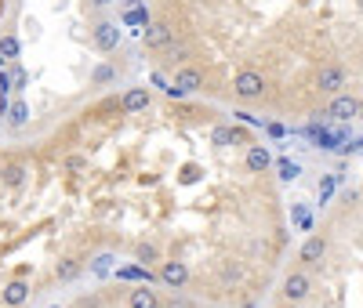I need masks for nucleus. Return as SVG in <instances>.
Returning a JSON list of instances; mask_svg holds the SVG:
<instances>
[{"label": "nucleus", "mask_w": 363, "mask_h": 308, "mask_svg": "<svg viewBox=\"0 0 363 308\" xmlns=\"http://www.w3.org/2000/svg\"><path fill=\"white\" fill-rule=\"evenodd\" d=\"M233 95H236L240 102H258V98L265 95V76H262L258 69H240V73L233 76Z\"/></svg>", "instance_id": "obj_1"}, {"label": "nucleus", "mask_w": 363, "mask_h": 308, "mask_svg": "<svg viewBox=\"0 0 363 308\" xmlns=\"http://www.w3.org/2000/svg\"><path fill=\"white\" fill-rule=\"evenodd\" d=\"M280 294H284V301H287V304H301V301H309V294H313V280H309V272H301V268L287 272V275H284Z\"/></svg>", "instance_id": "obj_2"}, {"label": "nucleus", "mask_w": 363, "mask_h": 308, "mask_svg": "<svg viewBox=\"0 0 363 308\" xmlns=\"http://www.w3.org/2000/svg\"><path fill=\"white\" fill-rule=\"evenodd\" d=\"M349 84V73L338 66V62H327V66L316 69V87L323 95H342V87Z\"/></svg>", "instance_id": "obj_3"}, {"label": "nucleus", "mask_w": 363, "mask_h": 308, "mask_svg": "<svg viewBox=\"0 0 363 308\" xmlns=\"http://www.w3.org/2000/svg\"><path fill=\"white\" fill-rule=\"evenodd\" d=\"M363 113V105H359V98H352V95H330V105H327V113L323 116H330V120H338V123H349V120H356Z\"/></svg>", "instance_id": "obj_4"}, {"label": "nucleus", "mask_w": 363, "mask_h": 308, "mask_svg": "<svg viewBox=\"0 0 363 308\" xmlns=\"http://www.w3.org/2000/svg\"><path fill=\"white\" fill-rule=\"evenodd\" d=\"M142 44H145L149 51H167V47L174 44V29H171L167 22H145Z\"/></svg>", "instance_id": "obj_5"}, {"label": "nucleus", "mask_w": 363, "mask_h": 308, "mask_svg": "<svg viewBox=\"0 0 363 308\" xmlns=\"http://www.w3.org/2000/svg\"><path fill=\"white\" fill-rule=\"evenodd\" d=\"M160 283L171 290H186L189 287V268L186 261H160Z\"/></svg>", "instance_id": "obj_6"}, {"label": "nucleus", "mask_w": 363, "mask_h": 308, "mask_svg": "<svg viewBox=\"0 0 363 308\" xmlns=\"http://www.w3.org/2000/svg\"><path fill=\"white\" fill-rule=\"evenodd\" d=\"M171 87H178L182 95H196V91L203 87V73L196 66H178L174 76H171Z\"/></svg>", "instance_id": "obj_7"}, {"label": "nucleus", "mask_w": 363, "mask_h": 308, "mask_svg": "<svg viewBox=\"0 0 363 308\" xmlns=\"http://www.w3.org/2000/svg\"><path fill=\"white\" fill-rule=\"evenodd\" d=\"M91 40H95L99 51H116V44H120V25L109 22V18H102L95 29H91Z\"/></svg>", "instance_id": "obj_8"}, {"label": "nucleus", "mask_w": 363, "mask_h": 308, "mask_svg": "<svg viewBox=\"0 0 363 308\" xmlns=\"http://www.w3.org/2000/svg\"><path fill=\"white\" fill-rule=\"evenodd\" d=\"M323 258H327V236L316 232V236H309L306 243H301V251H298V261H301V265L313 268V265H320Z\"/></svg>", "instance_id": "obj_9"}, {"label": "nucleus", "mask_w": 363, "mask_h": 308, "mask_svg": "<svg viewBox=\"0 0 363 308\" xmlns=\"http://www.w3.org/2000/svg\"><path fill=\"white\" fill-rule=\"evenodd\" d=\"M26 181H29V164L11 160V164L0 167V185H4V189H22Z\"/></svg>", "instance_id": "obj_10"}, {"label": "nucleus", "mask_w": 363, "mask_h": 308, "mask_svg": "<svg viewBox=\"0 0 363 308\" xmlns=\"http://www.w3.org/2000/svg\"><path fill=\"white\" fill-rule=\"evenodd\" d=\"M26 301H29V283L26 280H11V283L0 287V304L4 308H22Z\"/></svg>", "instance_id": "obj_11"}, {"label": "nucleus", "mask_w": 363, "mask_h": 308, "mask_svg": "<svg viewBox=\"0 0 363 308\" xmlns=\"http://www.w3.org/2000/svg\"><path fill=\"white\" fill-rule=\"evenodd\" d=\"M149 102H153V95H149V87H128L124 91V98H120V109H124L128 116L149 109Z\"/></svg>", "instance_id": "obj_12"}, {"label": "nucleus", "mask_w": 363, "mask_h": 308, "mask_svg": "<svg viewBox=\"0 0 363 308\" xmlns=\"http://www.w3.org/2000/svg\"><path fill=\"white\" fill-rule=\"evenodd\" d=\"M128 308H164V297L149 287H131L128 290Z\"/></svg>", "instance_id": "obj_13"}, {"label": "nucleus", "mask_w": 363, "mask_h": 308, "mask_svg": "<svg viewBox=\"0 0 363 308\" xmlns=\"http://www.w3.org/2000/svg\"><path fill=\"white\" fill-rule=\"evenodd\" d=\"M244 164H247V171L262 174V171L272 164V156H269V149H265V145H247V156H244Z\"/></svg>", "instance_id": "obj_14"}, {"label": "nucleus", "mask_w": 363, "mask_h": 308, "mask_svg": "<svg viewBox=\"0 0 363 308\" xmlns=\"http://www.w3.org/2000/svg\"><path fill=\"white\" fill-rule=\"evenodd\" d=\"M18 37L15 33H4V37H0V66H4V62H15L18 58Z\"/></svg>", "instance_id": "obj_15"}, {"label": "nucleus", "mask_w": 363, "mask_h": 308, "mask_svg": "<svg viewBox=\"0 0 363 308\" xmlns=\"http://www.w3.org/2000/svg\"><path fill=\"white\" fill-rule=\"evenodd\" d=\"M77 275H80V261H73V258H62L55 265V280L69 283V280H77Z\"/></svg>", "instance_id": "obj_16"}, {"label": "nucleus", "mask_w": 363, "mask_h": 308, "mask_svg": "<svg viewBox=\"0 0 363 308\" xmlns=\"http://www.w3.org/2000/svg\"><path fill=\"white\" fill-rule=\"evenodd\" d=\"M135 258H138L142 265H153V261H160V246H157V243H138V246H135Z\"/></svg>", "instance_id": "obj_17"}, {"label": "nucleus", "mask_w": 363, "mask_h": 308, "mask_svg": "<svg viewBox=\"0 0 363 308\" xmlns=\"http://www.w3.org/2000/svg\"><path fill=\"white\" fill-rule=\"evenodd\" d=\"M164 55H167V66H171V69H174V66H186V62H189V47H186V44H171Z\"/></svg>", "instance_id": "obj_18"}, {"label": "nucleus", "mask_w": 363, "mask_h": 308, "mask_svg": "<svg viewBox=\"0 0 363 308\" xmlns=\"http://www.w3.org/2000/svg\"><path fill=\"white\" fill-rule=\"evenodd\" d=\"M26 120H29V105H26L22 98H15V102H11V116H8V123H11V127H22Z\"/></svg>", "instance_id": "obj_19"}, {"label": "nucleus", "mask_w": 363, "mask_h": 308, "mask_svg": "<svg viewBox=\"0 0 363 308\" xmlns=\"http://www.w3.org/2000/svg\"><path fill=\"white\" fill-rule=\"evenodd\" d=\"M277 171H280V178H284V181H294V178H298V164H291V160H280V164H277Z\"/></svg>", "instance_id": "obj_20"}, {"label": "nucleus", "mask_w": 363, "mask_h": 308, "mask_svg": "<svg viewBox=\"0 0 363 308\" xmlns=\"http://www.w3.org/2000/svg\"><path fill=\"white\" fill-rule=\"evenodd\" d=\"M164 308H196V301H193V297L174 294V297H167V301H164Z\"/></svg>", "instance_id": "obj_21"}, {"label": "nucleus", "mask_w": 363, "mask_h": 308, "mask_svg": "<svg viewBox=\"0 0 363 308\" xmlns=\"http://www.w3.org/2000/svg\"><path fill=\"white\" fill-rule=\"evenodd\" d=\"M113 76H116V73H113V66H99V69H95V76H91V80H95V84H109Z\"/></svg>", "instance_id": "obj_22"}, {"label": "nucleus", "mask_w": 363, "mask_h": 308, "mask_svg": "<svg viewBox=\"0 0 363 308\" xmlns=\"http://www.w3.org/2000/svg\"><path fill=\"white\" fill-rule=\"evenodd\" d=\"M215 142H218V145H229V142H233V127H218V131H215Z\"/></svg>", "instance_id": "obj_23"}, {"label": "nucleus", "mask_w": 363, "mask_h": 308, "mask_svg": "<svg viewBox=\"0 0 363 308\" xmlns=\"http://www.w3.org/2000/svg\"><path fill=\"white\" fill-rule=\"evenodd\" d=\"M109 4H116V0H87V8H95V11H102V8H109Z\"/></svg>", "instance_id": "obj_24"}, {"label": "nucleus", "mask_w": 363, "mask_h": 308, "mask_svg": "<svg viewBox=\"0 0 363 308\" xmlns=\"http://www.w3.org/2000/svg\"><path fill=\"white\" fill-rule=\"evenodd\" d=\"M66 167H69V171H80V167H84V156H69Z\"/></svg>", "instance_id": "obj_25"}, {"label": "nucleus", "mask_w": 363, "mask_h": 308, "mask_svg": "<svg viewBox=\"0 0 363 308\" xmlns=\"http://www.w3.org/2000/svg\"><path fill=\"white\" fill-rule=\"evenodd\" d=\"M8 84H11V76H8V73H0V91H8Z\"/></svg>", "instance_id": "obj_26"}, {"label": "nucleus", "mask_w": 363, "mask_h": 308, "mask_svg": "<svg viewBox=\"0 0 363 308\" xmlns=\"http://www.w3.org/2000/svg\"><path fill=\"white\" fill-rule=\"evenodd\" d=\"M51 308H58V304H51Z\"/></svg>", "instance_id": "obj_27"}]
</instances>
